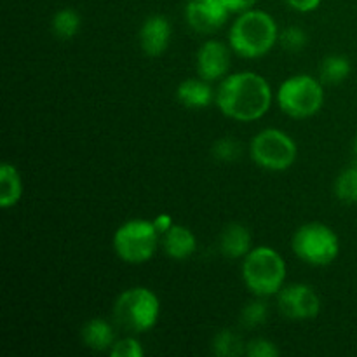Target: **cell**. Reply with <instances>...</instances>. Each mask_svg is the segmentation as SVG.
<instances>
[{
    "instance_id": "1",
    "label": "cell",
    "mask_w": 357,
    "mask_h": 357,
    "mask_svg": "<svg viewBox=\"0 0 357 357\" xmlns=\"http://www.w3.org/2000/svg\"><path fill=\"white\" fill-rule=\"evenodd\" d=\"M216 105L223 115L237 122L258 121L272 105L271 84L260 73H234L220 84Z\"/></svg>"
},
{
    "instance_id": "2",
    "label": "cell",
    "mask_w": 357,
    "mask_h": 357,
    "mask_svg": "<svg viewBox=\"0 0 357 357\" xmlns=\"http://www.w3.org/2000/svg\"><path fill=\"white\" fill-rule=\"evenodd\" d=\"M229 40L232 51L243 58H261L268 54L279 40L278 24L265 10L250 9L234 21Z\"/></svg>"
},
{
    "instance_id": "3",
    "label": "cell",
    "mask_w": 357,
    "mask_h": 357,
    "mask_svg": "<svg viewBox=\"0 0 357 357\" xmlns=\"http://www.w3.org/2000/svg\"><path fill=\"white\" fill-rule=\"evenodd\" d=\"M243 279L246 288L260 298L278 295L286 281L284 260L272 248H253L244 257Z\"/></svg>"
},
{
    "instance_id": "4",
    "label": "cell",
    "mask_w": 357,
    "mask_h": 357,
    "mask_svg": "<svg viewBox=\"0 0 357 357\" xmlns=\"http://www.w3.org/2000/svg\"><path fill=\"white\" fill-rule=\"evenodd\" d=\"M160 316V302L149 288L126 289L114 303V319L117 326L132 335L146 333L157 324Z\"/></svg>"
},
{
    "instance_id": "5",
    "label": "cell",
    "mask_w": 357,
    "mask_h": 357,
    "mask_svg": "<svg viewBox=\"0 0 357 357\" xmlns=\"http://www.w3.org/2000/svg\"><path fill=\"white\" fill-rule=\"evenodd\" d=\"M291 246L300 260L314 267L333 264L340 253V241L335 230L317 222L300 227L293 236Z\"/></svg>"
},
{
    "instance_id": "6",
    "label": "cell",
    "mask_w": 357,
    "mask_h": 357,
    "mask_svg": "<svg viewBox=\"0 0 357 357\" xmlns=\"http://www.w3.org/2000/svg\"><path fill=\"white\" fill-rule=\"evenodd\" d=\"M278 103L286 115L293 119H307L323 108L324 89L319 79L310 75H293L281 84Z\"/></svg>"
},
{
    "instance_id": "7",
    "label": "cell",
    "mask_w": 357,
    "mask_h": 357,
    "mask_svg": "<svg viewBox=\"0 0 357 357\" xmlns=\"http://www.w3.org/2000/svg\"><path fill=\"white\" fill-rule=\"evenodd\" d=\"M159 236L153 222L129 220L122 223L114 236V250L126 264H146L155 255Z\"/></svg>"
},
{
    "instance_id": "8",
    "label": "cell",
    "mask_w": 357,
    "mask_h": 357,
    "mask_svg": "<svg viewBox=\"0 0 357 357\" xmlns=\"http://www.w3.org/2000/svg\"><path fill=\"white\" fill-rule=\"evenodd\" d=\"M251 157L267 171H286L295 164L298 149L288 132L268 128L258 132L251 142Z\"/></svg>"
},
{
    "instance_id": "9",
    "label": "cell",
    "mask_w": 357,
    "mask_h": 357,
    "mask_svg": "<svg viewBox=\"0 0 357 357\" xmlns=\"http://www.w3.org/2000/svg\"><path fill=\"white\" fill-rule=\"evenodd\" d=\"M278 305L282 316L293 321L316 319L321 312V298L316 289L302 282L282 286L278 293Z\"/></svg>"
},
{
    "instance_id": "10",
    "label": "cell",
    "mask_w": 357,
    "mask_h": 357,
    "mask_svg": "<svg viewBox=\"0 0 357 357\" xmlns=\"http://www.w3.org/2000/svg\"><path fill=\"white\" fill-rule=\"evenodd\" d=\"M187 21L199 33H213L229 20V9L222 0H192L187 6Z\"/></svg>"
},
{
    "instance_id": "11",
    "label": "cell",
    "mask_w": 357,
    "mask_h": 357,
    "mask_svg": "<svg viewBox=\"0 0 357 357\" xmlns=\"http://www.w3.org/2000/svg\"><path fill=\"white\" fill-rule=\"evenodd\" d=\"M230 68V51L223 42L208 40L197 52V72L204 80H216Z\"/></svg>"
},
{
    "instance_id": "12",
    "label": "cell",
    "mask_w": 357,
    "mask_h": 357,
    "mask_svg": "<svg viewBox=\"0 0 357 357\" xmlns=\"http://www.w3.org/2000/svg\"><path fill=\"white\" fill-rule=\"evenodd\" d=\"M171 40V24L160 14L149 16L139 30V44L143 52L150 58H159L166 52Z\"/></svg>"
},
{
    "instance_id": "13",
    "label": "cell",
    "mask_w": 357,
    "mask_h": 357,
    "mask_svg": "<svg viewBox=\"0 0 357 357\" xmlns=\"http://www.w3.org/2000/svg\"><path fill=\"white\" fill-rule=\"evenodd\" d=\"M253 237H251L250 229L243 223H229L225 229L220 234V251L223 257L230 258V260H237V258H244L250 253L253 248Z\"/></svg>"
},
{
    "instance_id": "14",
    "label": "cell",
    "mask_w": 357,
    "mask_h": 357,
    "mask_svg": "<svg viewBox=\"0 0 357 357\" xmlns=\"http://www.w3.org/2000/svg\"><path fill=\"white\" fill-rule=\"evenodd\" d=\"M162 246L173 260H187L197 250V239L188 227L173 225L162 236Z\"/></svg>"
},
{
    "instance_id": "15",
    "label": "cell",
    "mask_w": 357,
    "mask_h": 357,
    "mask_svg": "<svg viewBox=\"0 0 357 357\" xmlns=\"http://www.w3.org/2000/svg\"><path fill=\"white\" fill-rule=\"evenodd\" d=\"M176 98L187 108H206L213 101V89L208 80L187 79L178 86Z\"/></svg>"
},
{
    "instance_id": "16",
    "label": "cell",
    "mask_w": 357,
    "mask_h": 357,
    "mask_svg": "<svg viewBox=\"0 0 357 357\" xmlns=\"http://www.w3.org/2000/svg\"><path fill=\"white\" fill-rule=\"evenodd\" d=\"M82 342L91 351L103 352L114 347L115 333L110 323L105 319H91L82 328Z\"/></svg>"
},
{
    "instance_id": "17",
    "label": "cell",
    "mask_w": 357,
    "mask_h": 357,
    "mask_svg": "<svg viewBox=\"0 0 357 357\" xmlns=\"http://www.w3.org/2000/svg\"><path fill=\"white\" fill-rule=\"evenodd\" d=\"M23 195V181L20 171L9 162H3L0 167V208L9 209L20 202Z\"/></svg>"
},
{
    "instance_id": "18",
    "label": "cell",
    "mask_w": 357,
    "mask_h": 357,
    "mask_svg": "<svg viewBox=\"0 0 357 357\" xmlns=\"http://www.w3.org/2000/svg\"><path fill=\"white\" fill-rule=\"evenodd\" d=\"M351 61L345 56H328L319 66V80L328 86H337L351 75Z\"/></svg>"
},
{
    "instance_id": "19",
    "label": "cell",
    "mask_w": 357,
    "mask_h": 357,
    "mask_svg": "<svg viewBox=\"0 0 357 357\" xmlns=\"http://www.w3.org/2000/svg\"><path fill=\"white\" fill-rule=\"evenodd\" d=\"M213 352L218 357H237L246 354V342L234 330H222L213 338Z\"/></svg>"
},
{
    "instance_id": "20",
    "label": "cell",
    "mask_w": 357,
    "mask_h": 357,
    "mask_svg": "<svg viewBox=\"0 0 357 357\" xmlns=\"http://www.w3.org/2000/svg\"><path fill=\"white\" fill-rule=\"evenodd\" d=\"M80 16L75 9H65L58 10V13L52 16L51 21V30L54 33V37L61 38V40H70V38L75 37L80 30Z\"/></svg>"
},
{
    "instance_id": "21",
    "label": "cell",
    "mask_w": 357,
    "mask_h": 357,
    "mask_svg": "<svg viewBox=\"0 0 357 357\" xmlns=\"http://www.w3.org/2000/svg\"><path fill=\"white\" fill-rule=\"evenodd\" d=\"M335 194L342 202L356 204L357 202V162L338 174L335 181Z\"/></svg>"
},
{
    "instance_id": "22",
    "label": "cell",
    "mask_w": 357,
    "mask_h": 357,
    "mask_svg": "<svg viewBox=\"0 0 357 357\" xmlns=\"http://www.w3.org/2000/svg\"><path fill=\"white\" fill-rule=\"evenodd\" d=\"M268 319V307L264 300H253L241 312V323L244 328H258Z\"/></svg>"
},
{
    "instance_id": "23",
    "label": "cell",
    "mask_w": 357,
    "mask_h": 357,
    "mask_svg": "<svg viewBox=\"0 0 357 357\" xmlns=\"http://www.w3.org/2000/svg\"><path fill=\"white\" fill-rule=\"evenodd\" d=\"M211 152L213 157H215L216 160H220V162H234V160H237L241 157L243 149H241V143L237 142V139L225 136V138H220L218 142L213 145Z\"/></svg>"
},
{
    "instance_id": "24",
    "label": "cell",
    "mask_w": 357,
    "mask_h": 357,
    "mask_svg": "<svg viewBox=\"0 0 357 357\" xmlns=\"http://www.w3.org/2000/svg\"><path fill=\"white\" fill-rule=\"evenodd\" d=\"M279 42L288 52H300L309 42V37L300 26H288L279 35Z\"/></svg>"
},
{
    "instance_id": "25",
    "label": "cell",
    "mask_w": 357,
    "mask_h": 357,
    "mask_svg": "<svg viewBox=\"0 0 357 357\" xmlns=\"http://www.w3.org/2000/svg\"><path fill=\"white\" fill-rule=\"evenodd\" d=\"M112 357H143L145 356V349L139 344L136 338L128 337L122 338V340H117L114 344V347L110 349Z\"/></svg>"
},
{
    "instance_id": "26",
    "label": "cell",
    "mask_w": 357,
    "mask_h": 357,
    "mask_svg": "<svg viewBox=\"0 0 357 357\" xmlns=\"http://www.w3.org/2000/svg\"><path fill=\"white\" fill-rule=\"evenodd\" d=\"M248 357H278L279 349L275 347L274 342L267 338H253L246 342V354Z\"/></svg>"
},
{
    "instance_id": "27",
    "label": "cell",
    "mask_w": 357,
    "mask_h": 357,
    "mask_svg": "<svg viewBox=\"0 0 357 357\" xmlns=\"http://www.w3.org/2000/svg\"><path fill=\"white\" fill-rule=\"evenodd\" d=\"M222 2L229 9L230 14H243L246 10L253 9L258 0H222Z\"/></svg>"
},
{
    "instance_id": "28",
    "label": "cell",
    "mask_w": 357,
    "mask_h": 357,
    "mask_svg": "<svg viewBox=\"0 0 357 357\" xmlns=\"http://www.w3.org/2000/svg\"><path fill=\"white\" fill-rule=\"evenodd\" d=\"M284 2L298 13H312L323 3V0H284Z\"/></svg>"
},
{
    "instance_id": "29",
    "label": "cell",
    "mask_w": 357,
    "mask_h": 357,
    "mask_svg": "<svg viewBox=\"0 0 357 357\" xmlns=\"http://www.w3.org/2000/svg\"><path fill=\"white\" fill-rule=\"evenodd\" d=\"M153 225H155L157 232H159L160 236H164V234H166L167 230L174 225V223H173V218H171V215L162 213V215H159L155 220H153Z\"/></svg>"
},
{
    "instance_id": "30",
    "label": "cell",
    "mask_w": 357,
    "mask_h": 357,
    "mask_svg": "<svg viewBox=\"0 0 357 357\" xmlns=\"http://www.w3.org/2000/svg\"><path fill=\"white\" fill-rule=\"evenodd\" d=\"M354 152H356V157H357V135H356V142H354Z\"/></svg>"
}]
</instances>
